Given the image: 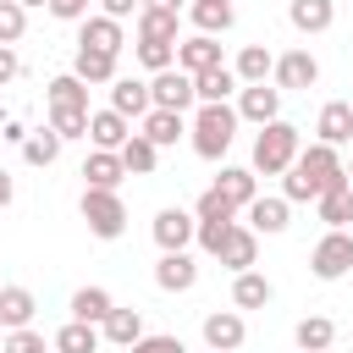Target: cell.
Returning <instances> with one entry per match:
<instances>
[{"instance_id": "cell-1", "label": "cell", "mask_w": 353, "mask_h": 353, "mask_svg": "<svg viewBox=\"0 0 353 353\" xmlns=\"http://www.w3.org/2000/svg\"><path fill=\"white\" fill-rule=\"evenodd\" d=\"M347 171H342V154L331 143H303L298 160L281 171V199L287 204H314L325 188H342Z\"/></svg>"}, {"instance_id": "cell-2", "label": "cell", "mask_w": 353, "mask_h": 353, "mask_svg": "<svg viewBox=\"0 0 353 353\" xmlns=\"http://www.w3.org/2000/svg\"><path fill=\"white\" fill-rule=\"evenodd\" d=\"M188 132H193V154L199 160H221L232 149V138H237V110L232 105H199Z\"/></svg>"}, {"instance_id": "cell-3", "label": "cell", "mask_w": 353, "mask_h": 353, "mask_svg": "<svg viewBox=\"0 0 353 353\" xmlns=\"http://www.w3.org/2000/svg\"><path fill=\"white\" fill-rule=\"evenodd\" d=\"M298 149H303V143H298V127L276 116V121H265V127H259V138H254V165H248V171L281 176V171L298 160Z\"/></svg>"}, {"instance_id": "cell-4", "label": "cell", "mask_w": 353, "mask_h": 353, "mask_svg": "<svg viewBox=\"0 0 353 353\" xmlns=\"http://www.w3.org/2000/svg\"><path fill=\"white\" fill-rule=\"evenodd\" d=\"M83 221H88V232L99 237V243H116L121 232H127V204H121V193H110V188H83Z\"/></svg>"}, {"instance_id": "cell-5", "label": "cell", "mask_w": 353, "mask_h": 353, "mask_svg": "<svg viewBox=\"0 0 353 353\" xmlns=\"http://www.w3.org/2000/svg\"><path fill=\"white\" fill-rule=\"evenodd\" d=\"M149 105H154V110H176V116H188V110L199 105L193 77H188V72H176V66L154 72V77H149Z\"/></svg>"}, {"instance_id": "cell-6", "label": "cell", "mask_w": 353, "mask_h": 353, "mask_svg": "<svg viewBox=\"0 0 353 353\" xmlns=\"http://www.w3.org/2000/svg\"><path fill=\"white\" fill-rule=\"evenodd\" d=\"M309 270H314L320 281L353 276V237H347V232H325V237L314 243V254H309Z\"/></svg>"}, {"instance_id": "cell-7", "label": "cell", "mask_w": 353, "mask_h": 353, "mask_svg": "<svg viewBox=\"0 0 353 353\" xmlns=\"http://www.w3.org/2000/svg\"><path fill=\"white\" fill-rule=\"evenodd\" d=\"M199 331H204V347H210V353H237L243 336H248V325H243L237 309H210Z\"/></svg>"}, {"instance_id": "cell-8", "label": "cell", "mask_w": 353, "mask_h": 353, "mask_svg": "<svg viewBox=\"0 0 353 353\" xmlns=\"http://www.w3.org/2000/svg\"><path fill=\"white\" fill-rule=\"evenodd\" d=\"M121 22L116 17H105V11H88L83 22H77V50H99V55H121Z\"/></svg>"}, {"instance_id": "cell-9", "label": "cell", "mask_w": 353, "mask_h": 353, "mask_svg": "<svg viewBox=\"0 0 353 353\" xmlns=\"http://www.w3.org/2000/svg\"><path fill=\"white\" fill-rule=\"evenodd\" d=\"M270 77H276L281 94H292V88H314V83H320V61H314L309 50H287V55H276Z\"/></svg>"}, {"instance_id": "cell-10", "label": "cell", "mask_w": 353, "mask_h": 353, "mask_svg": "<svg viewBox=\"0 0 353 353\" xmlns=\"http://www.w3.org/2000/svg\"><path fill=\"white\" fill-rule=\"evenodd\" d=\"M237 121H254V127H265V121H276L281 116V88L276 83H254V88H243L237 94Z\"/></svg>"}, {"instance_id": "cell-11", "label": "cell", "mask_w": 353, "mask_h": 353, "mask_svg": "<svg viewBox=\"0 0 353 353\" xmlns=\"http://www.w3.org/2000/svg\"><path fill=\"white\" fill-rule=\"evenodd\" d=\"M154 287L160 292H193L199 287V259L182 248V254H160L154 259Z\"/></svg>"}, {"instance_id": "cell-12", "label": "cell", "mask_w": 353, "mask_h": 353, "mask_svg": "<svg viewBox=\"0 0 353 353\" xmlns=\"http://www.w3.org/2000/svg\"><path fill=\"white\" fill-rule=\"evenodd\" d=\"M193 215L188 210H176V204H165L160 215H154V243H160V254H182L188 243H193Z\"/></svg>"}, {"instance_id": "cell-13", "label": "cell", "mask_w": 353, "mask_h": 353, "mask_svg": "<svg viewBox=\"0 0 353 353\" xmlns=\"http://www.w3.org/2000/svg\"><path fill=\"white\" fill-rule=\"evenodd\" d=\"M215 66H226V61H221V39L193 33V39H182V44H176V72L199 77V72H215Z\"/></svg>"}, {"instance_id": "cell-14", "label": "cell", "mask_w": 353, "mask_h": 353, "mask_svg": "<svg viewBox=\"0 0 353 353\" xmlns=\"http://www.w3.org/2000/svg\"><path fill=\"white\" fill-rule=\"evenodd\" d=\"M314 143H331V149H342V143H353V105L347 99H331V105H320V116H314Z\"/></svg>"}, {"instance_id": "cell-15", "label": "cell", "mask_w": 353, "mask_h": 353, "mask_svg": "<svg viewBox=\"0 0 353 353\" xmlns=\"http://www.w3.org/2000/svg\"><path fill=\"white\" fill-rule=\"evenodd\" d=\"M127 138H132V121H127V116H116L110 105H105V110H88V143H94V149H110V154H116Z\"/></svg>"}, {"instance_id": "cell-16", "label": "cell", "mask_w": 353, "mask_h": 353, "mask_svg": "<svg viewBox=\"0 0 353 353\" xmlns=\"http://www.w3.org/2000/svg\"><path fill=\"white\" fill-rule=\"evenodd\" d=\"M215 193H221L232 210H248V204L259 199V176H254L248 165H221V176H215Z\"/></svg>"}, {"instance_id": "cell-17", "label": "cell", "mask_w": 353, "mask_h": 353, "mask_svg": "<svg viewBox=\"0 0 353 353\" xmlns=\"http://www.w3.org/2000/svg\"><path fill=\"white\" fill-rule=\"evenodd\" d=\"M287 210H292V204H287L281 193H276V199L259 193V199L248 204V232H254V237H281V232H287Z\"/></svg>"}, {"instance_id": "cell-18", "label": "cell", "mask_w": 353, "mask_h": 353, "mask_svg": "<svg viewBox=\"0 0 353 353\" xmlns=\"http://www.w3.org/2000/svg\"><path fill=\"white\" fill-rule=\"evenodd\" d=\"M215 259H221V265H226L232 276H243V270H254V259H259V237H254L248 226H232Z\"/></svg>"}, {"instance_id": "cell-19", "label": "cell", "mask_w": 353, "mask_h": 353, "mask_svg": "<svg viewBox=\"0 0 353 353\" xmlns=\"http://www.w3.org/2000/svg\"><path fill=\"white\" fill-rule=\"evenodd\" d=\"M292 342H298V353H331L336 320H331V314H303V320L292 325Z\"/></svg>"}, {"instance_id": "cell-20", "label": "cell", "mask_w": 353, "mask_h": 353, "mask_svg": "<svg viewBox=\"0 0 353 353\" xmlns=\"http://www.w3.org/2000/svg\"><path fill=\"white\" fill-rule=\"evenodd\" d=\"M314 215L325 221V232H347V221H353V182L325 188V193L314 199Z\"/></svg>"}, {"instance_id": "cell-21", "label": "cell", "mask_w": 353, "mask_h": 353, "mask_svg": "<svg viewBox=\"0 0 353 353\" xmlns=\"http://www.w3.org/2000/svg\"><path fill=\"white\" fill-rule=\"evenodd\" d=\"M287 22L298 33H325L336 22V0H287Z\"/></svg>"}, {"instance_id": "cell-22", "label": "cell", "mask_w": 353, "mask_h": 353, "mask_svg": "<svg viewBox=\"0 0 353 353\" xmlns=\"http://www.w3.org/2000/svg\"><path fill=\"white\" fill-rule=\"evenodd\" d=\"M270 66H276V55H270L265 44H243L237 61H232V77H237L243 88H254V83H270Z\"/></svg>"}, {"instance_id": "cell-23", "label": "cell", "mask_w": 353, "mask_h": 353, "mask_svg": "<svg viewBox=\"0 0 353 353\" xmlns=\"http://www.w3.org/2000/svg\"><path fill=\"white\" fill-rule=\"evenodd\" d=\"M110 110L127 116V121H132V116H149V110H154V105H149V83H138V77H116V83H110Z\"/></svg>"}, {"instance_id": "cell-24", "label": "cell", "mask_w": 353, "mask_h": 353, "mask_svg": "<svg viewBox=\"0 0 353 353\" xmlns=\"http://www.w3.org/2000/svg\"><path fill=\"white\" fill-rule=\"evenodd\" d=\"M276 298V287H270V276H259V270H243V276H232V309L243 314V309H265Z\"/></svg>"}, {"instance_id": "cell-25", "label": "cell", "mask_w": 353, "mask_h": 353, "mask_svg": "<svg viewBox=\"0 0 353 353\" xmlns=\"http://www.w3.org/2000/svg\"><path fill=\"white\" fill-rule=\"evenodd\" d=\"M33 309H39V298L28 292V287H0V325L6 331H22V325H33Z\"/></svg>"}, {"instance_id": "cell-26", "label": "cell", "mask_w": 353, "mask_h": 353, "mask_svg": "<svg viewBox=\"0 0 353 353\" xmlns=\"http://www.w3.org/2000/svg\"><path fill=\"white\" fill-rule=\"evenodd\" d=\"M72 77H77L83 88H94V83H116L121 72H116V55H99V50H77V55H72Z\"/></svg>"}, {"instance_id": "cell-27", "label": "cell", "mask_w": 353, "mask_h": 353, "mask_svg": "<svg viewBox=\"0 0 353 353\" xmlns=\"http://www.w3.org/2000/svg\"><path fill=\"white\" fill-rule=\"evenodd\" d=\"M121 176H127V165H121V154H110V149H94L88 160H83V182L88 188H121Z\"/></svg>"}, {"instance_id": "cell-28", "label": "cell", "mask_w": 353, "mask_h": 353, "mask_svg": "<svg viewBox=\"0 0 353 353\" xmlns=\"http://www.w3.org/2000/svg\"><path fill=\"white\" fill-rule=\"evenodd\" d=\"M138 336H143V314H138V309H121V303H116V309L105 314V325H99V342H116V347H132Z\"/></svg>"}, {"instance_id": "cell-29", "label": "cell", "mask_w": 353, "mask_h": 353, "mask_svg": "<svg viewBox=\"0 0 353 353\" xmlns=\"http://www.w3.org/2000/svg\"><path fill=\"white\" fill-rule=\"evenodd\" d=\"M138 132H143V138H149L154 149H171V143H176V138L188 132V116H176V110H149Z\"/></svg>"}, {"instance_id": "cell-30", "label": "cell", "mask_w": 353, "mask_h": 353, "mask_svg": "<svg viewBox=\"0 0 353 353\" xmlns=\"http://www.w3.org/2000/svg\"><path fill=\"white\" fill-rule=\"evenodd\" d=\"M110 309H116V298L105 287H77L72 292V320H83V325H105Z\"/></svg>"}, {"instance_id": "cell-31", "label": "cell", "mask_w": 353, "mask_h": 353, "mask_svg": "<svg viewBox=\"0 0 353 353\" xmlns=\"http://www.w3.org/2000/svg\"><path fill=\"white\" fill-rule=\"evenodd\" d=\"M232 88H243V83L232 77V66H215V72H199V77H193L199 105H226V99H232Z\"/></svg>"}, {"instance_id": "cell-32", "label": "cell", "mask_w": 353, "mask_h": 353, "mask_svg": "<svg viewBox=\"0 0 353 353\" xmlns=\"http://www.w3.org/2000/svg\"><path fill=\"white\" fill-rule=\"evenodd\" d=\"M44 99H50V110H88V88H83L72 72L50 77V83H44Z\"/></svg>"}, {"instance_id": "cell-33", "label": "cell", "mask_w": 353, "mask_h": 353, "mask_svg": "<svg viewBox=\"0 0 353 353\" xmlns=\"http://www.w3.org/2000/svg\"><path fill=\"white\" fill-rule=\"evenodd\" d=\"M188 17H193V28H199L204 39H221V33L237 22V11H232V6H210V0H193V6H188Z\"/></svg>"}, {"instance_id": "cell-34", "label": "cell", "mask_w": 353, "mask_h": 353, "mask_svg": "<svg viewBox=\"0 0 353 353\" xmlns=\"http://www.w3.org/2000/svg\"><path fill=\"white\" fill-rule=\"evenodd\" d=\"M132 22H138V44H176V17L171 11H149L143 6Z\"/></svg>"}, {"instance_id": "cell-35", "label": "cell", "mask_w": 353, "mask_h": 353, "mask_svg": "<svg viewBox=\"0 0 353 353\" xmlns=\"http://www.w3.org/2000/svg\"><path fill=\"white\" fill-rule=\"evenodd\" d=\"M116 154H121V165H127V176H149V171L160 165V149H154V143H149L143 132H132V138H127V143H121Z\"/></svg>"}, {"instance_id": "cell-36", "label": "cell", "mask_w": 353, "mask_h": 353, "mask_svg": "<svg viewBox=\"0 0 353 353\" xmlns=\"http://www.w3.org/2000/svg\"><path fill=\"white\" fill-rule=\"evenodd\" d=\"M55 353H99V325H83V320H66L50 342Z\"/></svg>"}, {"instance_id": "cell-37", "label": "cell", "mask_w": 353, "mask_h": 353, "mask_svg": "<svg viewBox=\"0 0 353 353\" xmlns=\"http://www.w3.org/2000/svg\"><path fill=\"white\" fill-rule=\"evenodd\" d=\"M22 160H28V165H55V160H61V138H55L50 127L28 132V143H22Z\"/></svg>"}, {"instance_id": "cell-38", "label": "cell", "mask_w": 353, "mask_h": 353, "mask_svg": "<svg viewBox=\"0 0 353 353\" xmlns=\"http://www.w3.org/2000/svg\"><path fill=\"white\" fill-rule=\"evenodd\" d=\"M50 132L66 143V138H88V110H50Z\"/></svg>"}, {"instance_id": "cell-39", "label": "cell", "mask_w": 353, "mask_h": 353, "mask_svg": "<svg viewBox=\"0 0 353 353\" xmlns=\"http://www.w3.org/2000/svg\"><path fill=\"white\" fill-rule=\"evenodd\" d=\"M28 33V11L17 6V0H0V44H11L17 50V39Z\"/></svg>"}, {"instance_id": "cell-40", "label": "cell", "mask_w": 353, "mask_h": 353, "mask_svg": "<svg viewBox=\"0 0 353 353\" xmlns=\"http://www.w3.org/2000/svg\"><path fill=\"white\" fill-rule=\"evenodd\" d=\"M232 226H237V221H199V226H193V243H199L204 254H221V243H226Z\"/></svg>"}, {"instance_id": "cell-41", "label": "cell", "mask_w": 353, "mask_h": 353, "mask_svg": "<svg viewBox=\"0 0 353 353\" xmlns=\"http://www.w3.org/2000/svg\"><path fill=\"white\" fill-rule=\"evenodd\" d=\"M132 55H138L149 72H165V66H176V44H132Z\"/></svg>"}, {"instance_id": "cell-42", "label": "cell", "mask_w": 353, "mask_h": 353, "mask_svg": "<svg viewBox=\"0 0 353 353\" xmlns=\"http://www.w3.org/2000/svg\"><path fill=\"white\" fill-rule=\"evenodd\" d=\"M232 215H237V210H232L215 188H210V193H199V204H193V221H232Z\"/></svg>"}, {"instance_id": "cell-43", "label": "cell", "mask_w": 353, "mask_h": 353, "mask_svg": "<svg viewBox=\"0 0 353 353\" xmlns=\"http://www.w3.org/2000/svg\"><path fill=\"white\" fill-rule=\"evenodd\" d=\"M0 353H50V347H44V336H39L33 325H22V331H6Z\"/></svg>"}, {"instance_id": "cell-44", "label": "cell", "mask_w": 353, "mask_h": 353, "mask_svg": "<svg viewBox=\"0 0 353 353\" xmlns=\"http://www.w3.org/2000/svg\"><path fill=\"white\" fill-rule=\"evenodd\" d=\"M127 353H188V347H182V336H165V331H154V336H149V331H143Z\"/></svg>"}, {"instance_id": "cell-45", "label": "cell", "mask_w": 353, "mask_h": 353, "mask_svg": "<svg viewBox=\"0 0 353 353\" xmlns=\"http://www.w3.org/2000/svg\"><path fill=\"white\" fill-rule=\"evenodd\" d=\"M50 17H55V22H83L88 6H83V0H50Z\"/></svg>"}, {"instance_id": "cell-46", "label": "cell", "mask_w": 353, "mask_h": 353, "mask_svg": "<svg viewBox=\"0 0 353 353\" xmlns=\"http://www.w3.org/2000/svg\"><path fill=\"white\" fill-rule=\"evenodd\" d=\"M17 77H22V55H17L11 44H0V88H6V83H17Z\"/></svg>"}, {"instance_id": "cell-47", "label": "cell", "mask_w": 353, "mask_h": 353, "mask_svg": "<svg viewBox=\"0 0 353 353\" xmlns=\"http://www.w3.org/2000/svg\"><path fill=\"white\" fill-rule=\"evenodd\" d=\"M99 11H105V17H116V22H127V17H138V11H143V0H99Z\"/></svg>"}, {"instance_id": "cell-48", "label": "cell", "mask_w": 353, "mask_h": 353, "mask_svg": "<svg viewBox=\"0 0 353 353\" xmlns=\"http://www.w3.org/2000/svg\"><path fill=\"white\" fill-rule=\"evenodd\" d=\"M0 138H6V143H28V127H22V121H6Z\"/></svg>"}, {"instance_id": "cell-49", "label": "cell", "mask_w": 353, "mask_h": 353, "mask_svg": "<svg viewBox=\"0 0 353 353\" xmlns=\"http://www.w3.org/2000/svg\"><path fill=\"white\" fill-rule=\"evenodd\" d=\"M11 199H17V182H11V171H6V165H0V210H6V204H11Z\"/></svg>"}, {"instance_id": "cell-50", "label": "cell", "mask_w": 353, "mask_h": 353, "mask_svg": "<svg viewBox=\"0 0 353 353\" xmlns=\"http://www.w3.org/2000/svg\"><path fill=\"white\" fill-rule=\"evenodd\" d=\"M143 6H149V11H171V17L182 11V0H143Z\"/></svg>"}, {"instance_id": "cell-51", "label": "cell", "mask_w": 353, "mask_h": 353, "mask_svg": "<svg viewBox=\"0 0 353 353\" xmlns=\"http://www.w3.org/2000/svg\"><path fill=\"white\" fill-rule=\"evenodd\" d=\"M17 6H22V11H33V6H50V0H17Z\"/></svg>"}, {"instance_id": "cell-52", "label": "cell", "mask_w": 353, "mask_h": 353, "mask_svg": "<svg viewBox=\"0 0 353 353\" xmlns=\"http://www.w3.org/2000/svg\"><path fill=\"white\" fill-rule=\"evenodd\" d=\"M342 171H347V182H353V160H347V165H342Z\"/></svg>"}, {"instance_id": "cell-53", "label": "cell", "mask_w": 353, "mask_h": 353, "mask_svg": "<svg viewBox=\"0 0 353 353\" xmlns=\"http://www.w3.org/2000/svg\"><path fill=\"white\" fill-rule=\"evenodd\" d=\"M210 6H232V0H210Z\"/></svg>"}, {"instance_id": "cell-54", "label": "cell", "mask_w": 353, "mask_h": 353, "mask_svg": "<svg viewBox=\"0 0 353 353\" xmlns=\"http://www.w3.org/2000/svg\"><path fill=\"white\" fill-rule=\"evenodd\" d=\"M83 6H94V0H83Z\"/></svg>"}, {"instance_id": "cell-55", "label": "cell", "mask_w": 353, "mask_h": 353, "mask_svg": "<svg viewBox=\"0 0 353 353\" xmlns=\"http://www.w3.org/2000/svg\"><path fill=\"white\" fill-rule=\"evenodd\" d=\"M0 287H6V281H0Z\"/></svg>"}, {"instance_id": "cell-56", "label": "cell", "mask_w": 353, "mask_h": 353, "mask_svg": "<svg viewBox=\"0 0 353 353\" xmlns=\"http://www.w3.org/2000/svg\"><path fill=\"white\" fill-rule=\"evenodd\" d=\"M0 331H6V325H0Z\"/></svg>"}, {"instance_id": "cell-57", "label": "cell", "mask_w": 353, "mask_h": 353, "mask_svg": "<svg viewBox=\"0 0 353 353\" xmlns=\"http://www.w3.org/2000/svg\"><path fill=\"white\" fill-rule=\"evenodd\" d=\"M347 105H353V99H347Z\"/></svg>"}, {"instance_id": "cell-58", "label": "cell", "mask_w": 353, "mask_h": 353, "mask_svg": "<svg viewBox=\"0 0 353 353\" xmlns=\"http://www.w3.org/2000/svg\"><path fill=\"white\" fill-rule=\"evenodd\" d=\"M0 143H6V138H0Z\"/></svg>"}, {"instance_id": "cell-59", "label": "cell", "mask_w": 353, "mask_h": 353, "mask_svg": "<svg viewBox=\"0 0 353 353\" xmlns=\"http://www.w3.org/2000/svg\"><path fill=\"white\" fill-rule=\"evenodd\" d=\"M204 353H210V347H204Z\"/></svg>"}]
</instances>
